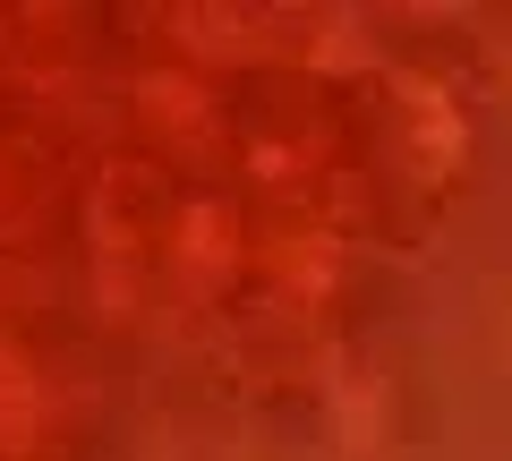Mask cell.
I'll return each instance as SVG.
<instances>
[{
  "instance_id": "1",
  "label": "cell",
  "mask_w": 512,
  "mask_h": 461,
  "mask_svg": "<svg viewBox=\"0 0 512 461\" xmlns=\"http://www.w3.org/2000/svg\"><path fill=\"white\" fill-rule=\"evenodd\" d=\"M504 86H512V60H504Z\"/></svg>"
}]
</instances>
